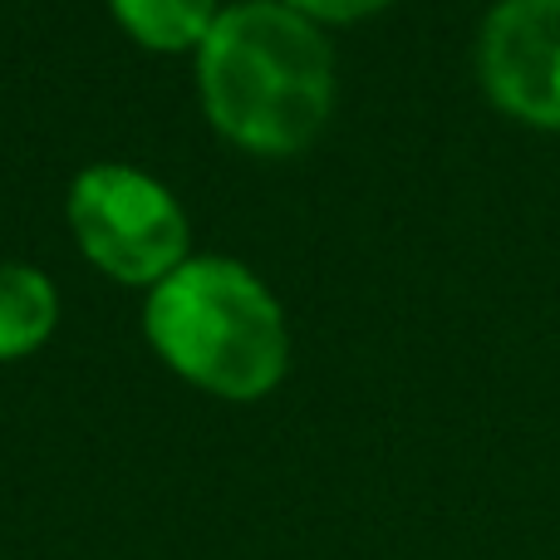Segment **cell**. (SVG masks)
Listing matches in <instances>:
<instances>
[{
	"label": "cell",
	"mask_w": 560,
	"mask_h": 560,
	"mask_svg": "<svg viewBox=\"0 0 560 560\" xmlns=\"http://www.w3.org/2000/svg\"><path fill=\"white\" fill-rule=\"evenodd\" d=\"M197 84L212 124L252 153H300L335 104V55L300 10L252 0L217 15Z\"/></svg>",
	"instance_id": "1"
},
{
	"label": "cell",
	"mask_w": 560,
	"mask_h": 560,
	"mask_svg": "<svg viewBox=\"0 0 560 560\" xmlns=\"http://www.w3.org/2000/svg\"><path fill=\"white\" fill-rule=\"evenodd\" d=\"M143 325L158 354L207 394L261 398L285 374L280 305L246 266L222 256H197L158 280Z\"/></svg>",
	"instance_id": "2"
},
{
	"label": "cell",
	"mask_w": 560,
	"mask_h": 560,
	"mask_svg": "<svg viewBox=\"0 0 560 560\" xmlns=\"http://www.w3.org/2000/svg\"><path fill=\"white\" fill-rule=\"evenodd\" d=\"M84 256L128 285H158L187 261V217L163 183L133 167H89L69 192Z\"/></svg>",
	"instance_id": "3"
},
{
	"label": "cell",
	"mask_w": 560,
	"mask_h": 560,
	"mask_svg": "<svg viewBox=\"0 0 560 560\" xmlns=\"http://www.w3.org/2000/svg\"><path fill=\"white\" fill-rule=\"evenodd\" d=\"M477 74L502 114L560 128V0H502L482 20Z\"/></svg>",
	"instance_id": "4"
},
{
	"label": "cell",
	"mask_w": 560,
	"mask_h": 560,
	"mask_svg": "<svg viewBox=\"0 0 560 560\" xmlns=\"http://www.w3.org/2000/svg\"><path fill=\"white\" fill-rule=\"evenodd\" d=\"M55 315L59 300L45 276L30 266H0V359H20L45 345Z\"/></svg>",
	"instance_id": "5"
},
{
	"label": "cell",
	"mask_w": 560,
	"mask_h": 560,
	"mask_svg": "<svg viewBox=\"0 0 560 560\" xmlns=\"http://www.w3.org/2000/svg\"><path fill=\"white\" fill-rule=\"evenodd\" d=\"M114 15L148 49H192L212 35L217 0H114Z\"/></svg>",
	"instance_id": "6"
},
{
	"label": "cell",
	"mask_w": 560,
	"mask_h": 560,
	"mask_svg": "<svg viewBox=\"0 0 560 560\" xmlns=\"http://www.w3.org/2000/svg\"><path fill=\"white\" fill-rule=\"evenodd\" d=\"M280 5L300 10L305 20H359V15L384 10L388 0H280Z\"/></svg>",
	"instance_id": "7"
}]
</instances>
